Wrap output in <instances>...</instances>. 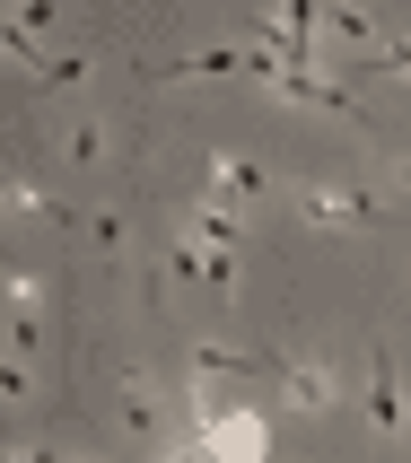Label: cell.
<instances>
[{
  "mask_svg": "<svg viewBox=\"0 0 411 463\" xmlns=\"http://www.w3.org/2000/svg\"><path fill=\"white\" fill-rule=\"evenodd\" d=\"M167 271H176V280H210L219 298L236 288V254H210V245H176V254H167Z\"/></svg>",
  "mask_w": 411,
  "mask_h": 463,
  "instance_id": "cell-4",
  "label": "cell"
},
{
  "mask_svg": "<svg viewBox=\"0 0 411 463\" xmlns=\"http://www.w3.org/2000/svg\"><path fill=\"white\" fill-rule=\"evenodd\" d=\"M263 367L281 376V393H289V402H298L307 420H324V411L341 402V376H333L324 359H263Z\"/></svg>",
  "mask_w": 411,
  "mask_h": 463,
  "instance_id": "cell-1",
  "label": "cell"
},
{
  "mask_svg": "<svg viewBox=\"0 0 411 463\" xmlns=\"http://www.w3.org/2000/svg\"><path fill=\"white\" fill-rule=\"evenodd\" d=\"M368 429H377V438H403V429H411L403 376H394V350H377V367H368Z\"/></svg>",
  "mask_w": 411,
  "mask_h": 463,
  "instance_id": "cell-3",
  "label": "cell"
},
{
  "mask_svg": "<svg viewBox=\"0 0 411 463\" xmlns=\"http://www.w3.org/2000/svg\"><path fill=\"white\" fill-rule=\"evenodd\" d=\"M228 193H263V175L245 157H210V202H228Z\"/></svg>",
  "mask_w": 411,
  "mask_h": 463,
  "instance_id": "cell-5",
  "label": "cell"
},
{
  "mask_svg": "<svg viewBox=\"0 0 411 463\" xmlns=\"http://www.w3.org/2000/svg\"><path fill=\"white\" fill-rule=\"evenodd\" d=\"M386 193H298V219H307V228H368V219H386Z\"/></svg>",
  "mask_w": 411,
  "mask_h": 463,
  "instance_id": "cell-2",
  "label": "cell"
},
{
  "mask_svg": "<svg viewBox=\"0 0 411 463\" xmlns=\"http://www.w3.org/2000/svg\"><path fill=\"white\" fill-rule=\"evenodd\" d=\"M377 71H386V79H411V44H386V52H377Z\"/></svg>",
  "mask_w": 411,
  "mask_h": 463,
  "instance_id": "cell-6",
  "label": "cell"
}]
</instances>
